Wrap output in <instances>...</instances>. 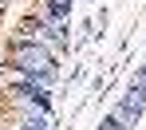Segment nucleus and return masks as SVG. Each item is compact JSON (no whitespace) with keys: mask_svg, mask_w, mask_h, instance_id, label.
<instances>
[{"mask_svg":"<svg viewBox=\"0 0 146 130\" xmlns=\"http://www.w3.org/2000/svg\"><path fill=\"white\" fill-rule=\"evenodd\" d=\"M103 130H126V126H122L119 118H115V114H111V118H107V122H103Z\"/></svg>","mask_w":146,"mask_h":130,"instance_id":"3","label":"nucleus"},{"mask_svg":"<svg viewBox=\"0 0 146 130\" xmlns=\"http://www.w3.org/2000/svg\"><path fill=\"white\" fill-rule=\"evenodd\" d=\"M12 130H44V122H36V118H20Z\"/></svg>","mask_w":146,"mask_h":130,"instance_id":"2","label":"nucleus"},{"mask_svg":"<svg viewBox=\"0 0 146 130\" xmlns=\"http://www.w3.org/2000/svg\"><path fill=\"white\" fill-rule=\"evenodd\" d=\"M16 71H28V75H48L51 71V51L40 48V44H16Z\"/></svg>","mask_w":146,"mask_h":130,"instance_id":"1","label":"nucleus"}]
</instances>
